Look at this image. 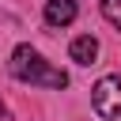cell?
Returning <instances> with one entry per match:
<instances>
[{
  "mask_svg": "<svg viewBox=\"0 0 121 121\" xmlns=\"http://www.w3.org/2000/svg\"><path fill=\"white\" fill-rule=\"evenodd\" d=\"M8 72H11L19 83H38V87H53V91H64V87H68V72L53 68V64H49L38 49H30V45H15V49H11Z\"/></svg>",
  "mask_w": 121,
  "mask_h": 121,
  "instance_id": "1",
  "label": "cell"
},
{
  "mask_svg": "<svg viewBox=\"0 0 121 121\" xmlns=\"http://www.w3.org/2000/svg\"><path fill=\"white\" fill-rule=\"evenodd\" d=\"M91 102H95L98 117H106V121L121 117V76H102L91 87Z\"/></svg>",
  "mask_w": 121,
  "mask_h": 121,
  "instance_id": "2",
  "label": "cell"
},
{
  "mask_svg": "<svg viewBox=\"0 0 121 121\" xmlns=\"http://www.w3.org/2000/svg\"><path fill=\"white\" fill-rule=\"evenodd\" d=\"M45 23L49 26H68L76 15H79V8H76V0H45Z\"/></svg>",
  "mask_w": 121,
  "mask_h": 121,
  "instance_id": "3",
  "label": "cell"
},
{
  "mask_svg": "<svg viewBox=\"0 0 121 121\" xmlns=\"http://www.w3.org/2000/svg\"><path fill=\"white\" fill-rule=\"evenodd\" d=\"M68 57H72L76 64H95V57H98V38H91V34H79V38H72V45H68Z\"/></svg>",
  "mask_w": 121,
  "mask_h": 121,
  "instance_id": "4",
  "label": "cell"
},
{
  "mask_svg": "<svg viewBox=\"0 0 121 121\" xmlns=\"http://www.w3.org/2000/svg\"><path fill=\"white\" fill-rule=\"evenodd\" d=\"M98 8H102V15H106V23H113V26L121 30V0H102Z\"/></svg>",
  "mask_w": 121,
  "mask_h": 121,
  "instance_id": "5",
  "label": "cell"
},
{
  "mask_svg": "<svg viewBox=\"0 0 121 121\" xmlns=\"http://www.w3.org/2000/svg\"><path fill=\"white\" fill-rule=\"evenodd\" d=\"M0 110H4V102H0Z\"/></svg>",
  "mask_w": 121,
  "mask_h": 121,
  "instance_id": "6",
  "label": "cell"
}]
</instances>
